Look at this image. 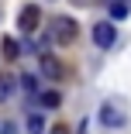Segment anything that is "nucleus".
I'll return each mask as SVG.
<instances>
[{"mask_svg":"<svg viewBox=\"0 0 131 134\" xmlns=\"http://www.w3.org/2000/svg\"><path fill=\"white\" fill-rule=\"evenodd\" d=\"M52 41L55 45H72L76 35H80V24H76L72 17H52Z\"/></svg>","mask_w":131,"mask_h":134,"instance_id":"nucleus-1","label":"nucleus"},{"mask_svg":"<svg viewBox=\"0 0 131 134\" xmlns=\"http://www.w3.org/2000/svg\"><path fill=\"white\" fill-rule=\"evenodd\" d=\"M21 86H24V93H31V96H35V93H38V79H35V76H24V79H21Z\"/></svg>","mask_w":131,"mask_h":134,"instance_id":"nucleus-11","label":"nucleus"},{"mask_svg":"<svg viewBox=\"0 0 131 134\" xmlns=\"http://www.w3.org/2000/svg\"><path fill=\"white\" fill-rule=\"evenodd\" d=\"M93 41H97L100 48H111V45L117 41V31H114V24H107V21H100L97 28H93Z\"/></svg>","mask_w":131,"mask_h":134,"instance_id":"nucleus-3","label":"nucleus"},{"mask_svg":"<svg viewBox=\"0 0 131 134\" xmlns=\"http://www.w3.org/2000/svg\"><path fill=\"white\" fill-rule=\"evenodd\" d=\"M11 90H14V79H11V76H0V100H7Z\"/></svg>","mask_w":131,"mask_h":134,"instance_id":"nucleus-10","label":"nucleus"},{"mask_svg":"<svg viewBox=\"0 0 131 134\" xmlns=\"http://www.w3.org/2000/svg\"><path fill=\"white\" fill-rule=\"evenodd\" d=\"M4 134H17V131H14V127H11V124H7V127H4Z\"/></svg>","mask_w":131,"mask_h":134,"instance_id":"nucleus-13","label":"nucleus"},{"mask_svg":"<svg viewBox=\"0 0 131 134\" xmlns=\"http://www.w3.org/2000/svg\"><path fill=\"white\" fill-rule=\"evenodd\" d=\"M48 134H69V127H62V124H55V127H52Z\"/></svg>","mask_w":131,"mask_h":134,"instance_id":"nucleus-12","label":"nucleus"},{"mask_svg":"<svg viewBox=\"0 0 131 134\" xmlns=\"http://www.w3.org/2000/svg\"><path fill=\"white\" fill-rule=\"evenodd\" d=\"M4 55H7L11 62H14V59L21 55V48H17V41H14V38H4Z\"/></svg>","mask_w":131,"mask_h":134,"instance_id":"nucleus-8","label":"nucleus"},{"mask_svg":"<svg viewBox=\"0 0 131 134\" xmlns=\"http://www.w3.org/2000/svg\"><path fill=\"white\" fill-rule=\"evenodd\" d=\"M41 103H45V107H59V103H62V96H59L55 90H45V93H41Z\"/></svg>","mask_w":131,"mask_h":134,"instance_id":"nucleus-9","label":"nucleus"},{"mask_svg":"<svg viewBox=\"0 0 131 134\" xmlns=\"http://www.w3.org/2000/svg\"><path fill=\"white\" fill-rule=\"evenodd\" d=\"M38 17H41V10H38L35 4H28V7L21 10V17H17V28H21L24 35H31V31L38 28Z\"/></svg>","mask_w":131,"mask_h":134,"instance_id":"nucleus-2","label":"nucleus"},{"mask_svg":"<svg viewBox=\"0 0 131 134\" xmlns=\"http://www.w3.org/2000/svg\"><path fill=\"white\" fill-rule=\"evenodd\" d=\"M41 72H45L48 79H62V65H59V59H55V55H41Z\"/></svg>","mask_w":131,"mask_h":134,"instance_id":"nucleus-4","label":"nucleus"},{"mask_svg":"<svg viewBox=\"0 0 131 134\" xmlns=\"http://www.w3.org/2000/svg\"><path fill=\"white\" fill-rule=\"evenodd\" d=\"M111 17H114V21L128 17V0H111Z\"/></svg>","mask_w":131,"mask_h":134,"instance_id":"nucleus-6","label":"nucleus"},{"mask_svg":"<svg viewBox=\"0 0 131 134\" xmlns=\"http://www.w3.org/2000/svg\"><path fill=\"white\" fill-rule=\"evenodd\" d=\"M28 131H31V134H41V131H45V117H41V114H28Z\"/></svg>","mask_w":131,"mask_h":134,"instance_id":"nucleus-7","label":"nucleus"},{"mask_svg":"<svg viewBox=\"0 0 131 134\" xmlns=\"http://www.w3.org/2000/svg\"><path fill=\"white\" fill-rule=\"evenodd\" d=\"M100 120H103V124H111V127H121V124H124V117L114 110L111 103H103V107H100Z\"/></svg>","mask_w":131,"mask_h":134,"instance_id":"nucleus-5","label":"nucleus"}]
</instances>
